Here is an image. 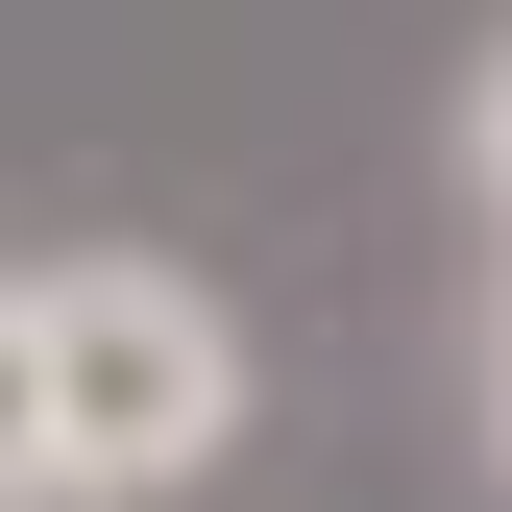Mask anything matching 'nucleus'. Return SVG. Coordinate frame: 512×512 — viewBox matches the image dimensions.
Masks as SVG:
<instances>
[{
    "mask_svg": "<svg viewBox=\"0 0 512 512\" xmlns=\"http://www.w3.org/2000/svg\"><path fill=\"white\" fill-rule=\"evenodd\" d=\"M0 512H74L49 488V317H25V269H0Z\"/></svg>",
    "mask_w": 512,
    "mask_h": 512,
    "instance_id": "obj_2",
    "label": "nucleus"
},
{
    "mask_svg": "<svg viewBox=\"0 0 512 512\" xmlns=\"http://www.w3.org/2000/svg\"><path fill=\"white\" fill-rule=\"evenodd\" d=\"M25 317H49V488H74V512H171L244 439V317L196 269L74 244V269H25Z\"/></svg>",
    "mask_w": 512,
    "mask_h": 512,
    "instance_id": "obj_1",
    "label": "nucleus"
},
{
    "mask_svg": "<svg viewBox=\"0 0 512 512\" xmlns=\"http://www.w3.org/2000/svg\"><path fill=\"white\" fill-rule=\"evenodd\" d=\"M464 171H488V220H512V49L464 74Z\"/></svg>",
    "mask_w": 512,
    "mask_h": 512,
    "instance_id": "obj_3",
    "label": "nucleus"
}]
</instances>
